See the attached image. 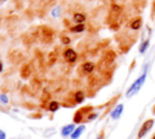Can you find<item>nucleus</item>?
Returning <instances> with one entry per match:
<instances>
[{
	"instance_id": "1",
	"label": "nucleus",
	"mask_w": 155,
	"mask_h": 139,
	"mask_svg": "<svg viewBox=\"0 0 155 139\" xmlns=\"http://www.w3.org/2000/svg\"><path fill=\"white\" fill-rule=\"evenodd\" d=\"M145 80H147V68L144 69V71H143V74L130 86V88L127 89V92H126V97H132V95H134L136 93H138L139 92V89L142 88V86L144 85V82H145Z\"/></svg>"
},
{
	"instance_id": "2",
	"label": "nucleus",
	"mask_w": 155,
	"mask_h": 139,
	"mask_svg": "<svg viewBox=\"0 0 155 139\" xmlns=\"http://www.w3.org/2000/svg\"><path fill=\"white\" fill-rule=\"evenodd\" d=\"M153 123H154V120H147L144 123H143V126H142V128L139 129V133H138V138H142V137H144L145 134H147V132L153 127Z\"/></svg>"
},
{
	"instance_id": "3",
	"label": "nucleus",
	"mask_w": 155,
	"mask_h": 139,
	"mask_svg": "<svg viewBox=\"0 0 155 139\" xmlns=\"http://www.w3.org/2000/svg\"><path fill=\"white\" fill-rule=\"evenodd\" d=\"M64 58H65V60H68L69 63H74V62L76 60V58H78V53H76L74 50L68 48V50L64 51Z\"/></svg>"
},
{
	"instance_id": "4",
	"label": "nucleus",
	"mask_w": 155,
	"mask_h": 139,
	"mask_svg": "<svg viewBox=\"0 0 155 139\" xmlns=\"http://www.w3.org/2000/svg\"><path fill=\"white\" fill-rule=\"evenodd\" d=\"M122 111H124V105H122V104H119V105H116V106L114 108V110L111 111V114H110L111 118H113V120H117V118L121 116Z\"/></svg>"
},
{
	"instance_id": "5",
	"label": "nucleus",
	"mask_w": 155,
	"mask_h": 139,
	"mask_svg": "<svg viewBox=\"0 0 155 139\" xmlns=\"http://www.w3.org/2000/svg\"><path fill=\"white\" fill-rule=\"evenodd\" d=\"M74 129H75V126L74 124H67V126H64L62 128L61 133H62L63 137H69V135H71V133L74 132Z\"/></svg>"
},
{
	"instance_id": "6",
	"label": "nucleus",
	"mask_w": 155,
	"mask_h": 139,
	"mask_svg": "<svg viewBox=\"0 0 155 139\" xmlns=\"http://www.w3.org/2000/svg\"><path fill=\"white\" fill-rule=\"evenodd\" d=\"M130 27H131V29H133V30H138V29L142 27V18L137 17V18L132 19L131 23H130Z\"/></svg>"
},
{
	"instance_id": "7",
	"label": "nucleus",
	"mask_w": 155,
	"mask_h": 139,
	"mask_svg": "<svg viewBox=\"0 0 155 139\" xmlns=\"http://www.w3.org/2000/svg\"><path fill=\"white\" fill-rule=\"evenodd\" d=\"M84 131H85V126H84V124H81V126H79L78 128H75V129H74V132H73V133H71V135H70V137H71V139H78V138L82 134V132H84Z\"/></svg>"
},
{
	"instance_id": "8",
	"label": "nucleus",
	"mask_w": 155,
	"mask_h": 139,
	"mask_svg": "<svg viewBox=\"0 0 155 139\" xmlns=\"http://www.w3.org/2000/svg\"><path fill=\"white\" fill-rule=\"evenodd\" d=\"M93 69H94V64L91 63V62H86V63L82 64V70L85 73H92Z\"/></svg>"
},
{
	"instance_id": "9",
	"label": "nucleus",
	"mask_w": 155,
	"mask_h": 139,
	"mask_svg": "<svg viewBox=\"0 0 155 139\" xmlns=\"http://www.w3.org/2000/svg\"><path fill=\"white\" fill-rule=\"evenodd\" d=\"M149 44H150V40H149V39L144 40V41L140 44V46H139V52H140V53H145V51H147L148 47H149Z\"/></svg>"
},
{
	"instance_id": "10",
	"label": "nucleus",
	"mask_w": 155,
	"mask_h": 139,
	"mask_svg": "<svg viewBox=\"0 0 155 139\" xmlns=\"http://www.w3.org/2000/svg\"><path fill=\"white\" fill-rule=\"evenodd\" d=\"M84 30H85V25L82 23H76V25L71 28V31H74V33H81Z\"/></svg>"
},
{
	"instance_id": "11",
	"label": "nucleus",
	"mask_w": 155,
	"mask_h": 139,
	"mask_svg": "<svg viewBox=\"0 0 155 139\" xmlns=\"http://www.w3.org/2000/svg\"><path fill=\"white\" fill-rule=\"evenodd\" d=\"M85 19H86V17H85L82 13H75V15H74V21H75L76 23H84Z\"/></svg>"
},
{
	"instance_id": "12",
	"label": "nucleus",
	"mask_w": 155,
	"mask_h": 139,
	"mask_svg": "<svg viewBox=\"0 0 155 139\" xmlns=\"http://www.w3.org/2000/svg\"><path fill=\"white\" fill-rule=\"evenodd\" d=\"M58 109H59V103H57V102H51V103L48 104V110H50V111L54 112V111H57Z\"/></svg>"
},
{
	"instance_id": "13",
	"label": "nucleus",
	"mask_w": 155,
	"mask_h": 139,
	"mask_svg": "<svg viewBox=\"0 0 155 139\" xmlns=\"http://www.w3.org/2000/svg\"><path fill=\"white\" fill-rule=\"evenodd\" d=\"M81 121H82V110L75 112L74 115V123H80Z\"/></svg>"
},
{
	"instance_id": "14",
	"label": "nucleus",
	"mask_w": 155,
	"mask_h": 139,
	"mask_svg": "<svg viewBox=\"0 0 155 139\" xmlns=\"http://www.w3.org/2000/svg\"><path fill=\"white\" fill-rule=\"evenodd\" d=\"M59 15H61V7H59V6H56V7L51 11V16H52L53 18H57Z\"/></svg>"
},
{
	"instance_id": "15",
	"label": "nucleus",
	"mask_w": 155,
	"mask_h": 139,
	"mask_svg": "<svg viewBox=\"0 0 155 139\" xmlns=\"http://www.w3.org/2000/svg\"><path fill=\"white\" fill-rule=\"evenodd\" d=\"M84 98H85V95H84V93H82V92H80V91H79V92H76V93H75V100H76L78 103H81V102L84 100Z\"/></svg>"
},
{
	"instance_id": "16",
	"label": "nucleus",
	"mask_w": 155,
	"mask_h": 139,
	"mask_svg": "<svg viewBox=\"0 0 155 139\" xmlns=\"http://www.w3.org/2000/svg\"><path fill=\"white\" fill-rule=\"evenodd\" d=\"M0 102H1L2 104H7V103H8V99H7V97H6L5 94H0Z\"/></svg>"
},
{
	"instance_id": "17",
	"label": "nucleus",
	"mask_w": 155,
	"mask_h": 139,
	"mask_svg": "<svg viewBox=\"0 0 155 139\" xmlns=\"http://www.w3.org/2000/svg\"><path fill=\"white\" fill-rule=\"evenodd\" d=\"M97 116H98V114H92V115H90V116L87 117V120H88V121H91V120H94Z\"/></svg>"
},
{
	"instance_id": "18",
	"label": "nucleus",
	"mask_w": 155,
	"mask_h": 139,
	"mask_svg": "<svg viewBox=\"0 0 155 139\" xmlns=\"http://www.w3.org/2000/svg\"><path fill=\"white\" fill-rule=\"evenodd\" d=\"M0 139H6V134L2 129H0Z\"/></svg>"
},
{
	"instance_id": "19",
	"label": "nucleus",
	"mask_w": 155,
	"mask_h": 139,
	"mask_svg": "<svg viewBox=\"0 0 155 139\" xmlns=\"http://www.w3.org/2000/svg\"><path fill=\"white\" fill-rule=\"evenodd\" d=\"M62 41H63V44H69L70 42V39L69 37H62Z\"/></svg>"
},
{
	"instance_id": "20",
	"label": "nucleus",
	"mask_w": 155,
	"mask_h": 139,
	"mask_svg": "<svg viewBox=\"0 0 155 139\" xmlns=\"http://www.w3.org/2000/svg\"><path fill=\"white\" fill-rule=\"evenodd\" d=\"M1 70H2V63L0 62V73H1Z\"/></svg>"
},
{
	"instance_id": "21",
	"label": "nucleus",
	"mask_w": 155,
	"mask_h": 139,
	"mask_svg": "<svg viewBox=\"0 0 155 139\" xmlns=\"http://www.w3.org/2000/svg\"><path fill=\"white\" fill-rule=\"evenodd\" d=\"M2 1H5V0H0V4H1V2H2Z\"/></svg>"
},
{
	"instance_id": "22",
	"label": "nucleus",
	"mask_w": 155,
	"mask_h": 139,
	"mask_svg": "<svg viewBox=\"0 0 155 139\" xmlns=\"http://www.w3.org/2000/svg\"><path fill=\"white\" fill-rule=\"evenodd\" d=\"M153 139H155V135H154V138H153Z\"/></svg>"
},
{
	"instance_id": "23",
	"label": "nucleus",
	"mask_w": 155,
	"mask_h": 139,
	"mask_svg": "<svg viewBox=\"0 0 155 139\" xmlns=\"http://www.w3.org/2000/svg\"><path fill=\"white\" fill-rule=\"evenodd\" d=\"M98 139H103V138H98Z\"/></svg>"
}]
</instances>
